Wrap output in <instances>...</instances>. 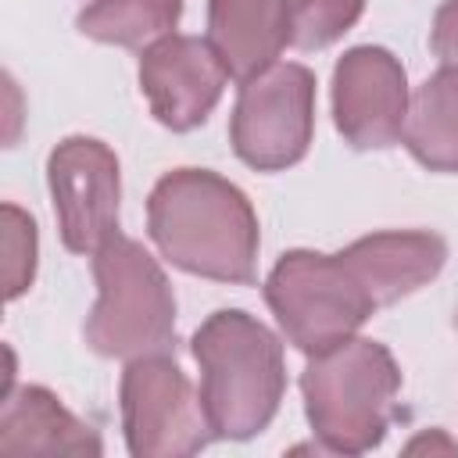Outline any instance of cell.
<instances>
[{"instance_id": "obj_1", "label": "cell", "mask_w": 458, "mask_h": 458, "mask_svg": "<svg viewBox=\"0 0 458 458\" xmlns=\"http://www.w3.org/2000/svg\"><path fill=\"white\" fill-rule=\"evenodd\" d=\"M147 233L175 268L247 286L258 276L261 229L247 193L211 168H172L147 197Z\"/></svg>"}, {"instance_id": "obj_2", "label": "cell", "mask_w": 458, "mask_h": 458, "mask_svg": "<svg viewBox=\"0 0 458 458\" xmlns=\"http://www.w3.org/2000/svg\"><path fill=\"white\" fill-rule=\"evenodd\" d=\"M190 351L215 440H250L268 429L286 394L283 340L250 311L218 308L197 326Z\"/></svg>"}, {"instance_id": "obj_3", "label": "cell", "mask_w": 458, "mask_h": 458, "mask_svg": "<svg viewBox=\"0 0 458 458\" xmlns=\"http://www.w3.org/2000/svg\"><path fill=\"white\" fill-rule=\"evenodd\" d=\"M301 394L322 451L369 454L397 419L401 369L386 344L354 333L329 351L308 354Z\"/></svg>"}, {"instance_id": "obj_4", "label": "cell", "mask_w": 458, "mask_h": 458, "mask_svg": "<svg viewBox=\"0 0 458 458\" xmlns=\"http://www.w3.org/2000/svg\"><path fill=\"white\" fill-rule=\"evenodd\" d=\"M97 304L86 318V344L100 358L161 354L175 340V293L157 258L132 236L114 233L93 250Z\"/></svg>"}, {"instance_id": "obj_5", "label": "cell", "mask_w": 458, "mask_h": 458, "mask_svg": "<svg viewBox=\"0 0 458 458\" xmlns=\"http://www.w3.org/2000/svg\"><path fill=\"white\" fill-rule=\"evenodd\" d=\"M261 293L286 344H293L301 354H318L344 344L379 311L340 250H286L265 276Z\"/></svg>"}, {"instance_id": "obj_6", "label": "cell", "mask_w": 458, "mask_h": 458, "mask_svg": "<svg viewBox=\"0 0 458 458\" xmlns=\"http://www.w3.org/2000/svg\"><path fill=\"white\" fill-rule=\"evenodd\" d=\"M315 136V72L297 61H276L240 82L229 143L254 172H286L304 161Z\"/></svg>"}, {"instance_id": "obj_7", "label": "cell", "mask_w": 458, "mask_h": 458, "mask_svg": "<svg viewBox=\"0 0 458 458\" xmlns=\"http://www.w3.org/2000/svg\"><path fill=\"white\" fill-rule=\"evenodd\" d=\"M118 404L132 458H190L215 440L200 394L165 351L125 365Z\"/></svg>"}, {"instance_id": "obj_8", "label": "cell", "mask_w": 458, "mask_h": 458, "mask_svg": "<svg viewBox=\"0 0 458 458\" xmlns=\"http://www.w3.org/2000/svg\"><path fill=\"white\" fill-rule=\"evenodd\" d=\"M57 233L72 254H93L118 233V154L97 136H64L47 157Z\"/></svg>"}, {"instance_id": "obj_9", "label": "cell", "mask_w": 458, "mask_h": 458, "mask_svg": "<svg viewBox=\"0 0 458 458\" xmlns=\"http://www.w3.org/2000/svg\"><path fill=\"white\" fill-rule=\"evenodd\" d=\"M408 100L404 64L386 47H351L333 68V122L354 150L401 143Z\"/></svg>"}, {"instance_id": "obj_10", "label": "cell", "mask_w": 458, "mask_h": 458, "mask_svg": "<svg viewBox=\"0 0 458 458\" xmlns=\"http://www.w3.org/2000/svg\"><path fill=\"white\" fill-rule=\"evenodd\" d=\"M225 82V64L200 36L168 32L140 50V89L150 114L172 132L204 125L218 107Z\"/></svg>"}, {"instance_id": "obj_11", "label": "cell", "mask_w": 458, "mask_h": 458, "mask_svg": "<svg viewBox=\"0 0 458 458\" xmlns=\"http://www.w3.org/2000/svg\"><path fill=\"white\" fill-rule=\"evenodd\" d=\"M340 254L347 258L376 308H390L440 276L447 243L429 229H383L358 236Z\"/></svg>"}, {"instance_id": "obj_12", "label": "cell", "mask_w": 458, "mask_h": 458, "mask_svg": "<svg viewBox=\"0 0 458 458\" xmlns=\"http://www.w3.org/2000/svg\"><path fill=\"white\" fill-rule=\"evenodd\" d=\"M0 451L4 454H104L100 433L61 404L39 383L7 386L0 404Z\"/></svg>"}, {"instance_id": "obj_13", "label": "cell", "mask_w": 458, "mask_h": 458, "mask_svg": "<svg viewBox=\"0 0 458 458\" xmlns=\"http://www.w3.org/2000/svg\"><path fill=\"white\" fill-rule=\"evenodd\" d=\"M211 50L229 79L247 82L272 68L290 43V0H208Z\"/></svg>"}, {"instance_id": "obj_14", "label": "cell", "mask_w": 458, "mask_h": 458, "mask_svg": "<svg viewBox=\"0 0 458 458\" xmlns=\"http://www.w3.org/2000/svg\"><path fill=\"white\" fill-rule=\"evenodd\" d=\"M401 143L426 172H458V64H440L411 93Z\"/></svg>"}, {"instance_id": "obj_15", "label": "cell", "mask_w": 458, "mask_h": 458, "mask_svg": "<svg viewBox=\"0 0 458 458\" xmlns=\"http://www.w3.org/2000/svg\"><path fill=\"white\" fill-rule=\"evenodd\" d=\"M182 0H89L75 25L82 36L125 50H143L179 25Z\"/></svg>"}, {"instance_id": "obj_16", "label": "cell", "mask_w": 458, "mask_h": 458, "mask_svg": "<svg viewBox=\"0 0 458 458\" xmlns=\"http://www.w3.org/2000/svg\"><path fill=\"white\" fill-rule=\"evenodd\" d=\"M365 0H290V43L297 50H326L358 25Z\"/></svg>"}, {"instance_id": "obj_17", "label": "cell", "mask_w": 458, "mask_h": 458, "mask_svg": "<svg viewBox=\"0 0 458 458\" xmlns=\"http://www.w3.org/2000/svg\"><path fill=\"white\" fill-rule=\"evenodd\" d=\"M4 254H7L4 265L7 301H18L36 279V254H39L36 222L18 204H4Z\"/></svg>"}, {"instance_id": "obj_18", "label": "cell", "mask_w": 458, "mask_h": 458, "mask_svg": "<svg viewBox=\"0 0 458 458\" xmlns=\"http://www.w3.org/2000/svg\"><path fill=\"white\" fill-rule=\"evenodd\" d=\"M429 47L440 57V64H458V0H444L433 14Z\"/></svg>"}, {"instance_id": "obj_19", "label": "cell", "mask_w": 458, "mask_h": 458, "mask_svg": "<svg viewBox=\"0 0 458 458\" xmlns=\"http://www.w3.org/2000/svg\"><path fill=\"white\" fill-rule=\"evenodd\" d=\"M454 329H458V311H454Z\"/></svg>"}]
</instances>
